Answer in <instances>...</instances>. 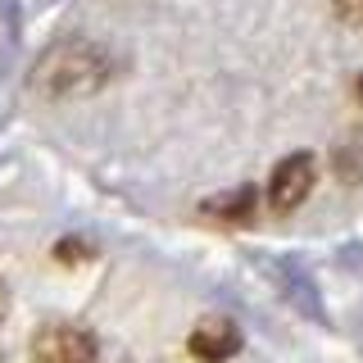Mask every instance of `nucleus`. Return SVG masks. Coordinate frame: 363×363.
<instances>
[{"mask_svg":"<svg viewBox=\"0 0 363 363\" xmlns=\"http://www.w3.org/2000/svg\"><path fill=\"white\" fill-rule=\"evenodd\" d=\"M336 173L345 182H359L363 177V145H350V150L336 155Z\"/></svg>","mask_w":363,"mask_h":363,"instance_id":"6","label":"nucleus"},{"mask_svg":"<svg viewBox=\"0 0 363 363\" xmlns=\"http://www.w3.org/2000/svg\"><path fill=\"white\" fill-rule=\"evenodd\" d=\"M100 363H128V359H123V354H109V350H105V359H100Z\"/></svg>","mask_w":363,"mask_h":363,"instance_id":"9","label":"nucleus"},{"mask_svg":"<svg viewBox=\"0 0 363 363\" xmlns=\"http://www.w3.org/2000/svg\"><path fill=\"white\" fill-rule=\"evenodd\" d=\"M241 350V327L232 318H204V323L191 332V354L204 363H223Z\"/></svg>","mask_w":363,"mask_h":363,"instance_id":"4","label":"nucleus"},{"mask_svg":"<svg viewBox=\"0 0 363 363\" xmlns=\"http://www.w3.org/2000/svg\"><path fill=\"white\" fill-rule=\"evenodd\" d=\"M336 14L350 23V28L363 32V0H336Z\"/></svg>","mask_w":363,"mask_h":363,"instance_id":"7","label":"nucleus"},{"mask_svg":"<svg viewBox=\"0 0 363 363\" xmlns=\"http://www.w3.org/2000/svg\"><path fill=\"white\" fill-rule=\"evenodd\" d=\"M105 345L77 323H45L32 336V363H100Z\"/></svg>","mask_w":363,"mask_h":363,"instance_id":"2","label":"nucleus"},{"mask_svg":"<svg viewBox=\"0 0 363 363\" xmlns=\"http://www.w3.org/2000/svg\"><path fill=\"white\" fill-rule=\"evenodd\" d=\"M109 77V55L91 41H64L32 68V86L41 96H82Z\"/></svg>","mask_w":363,"mask_h":363,"instance_id":"1","label":"nucleus"},{"mask_svg":"<svg viewBox=\"0 0 363 363\" xmlns=\"http://www.w3.org/2000/svg\"><path fill=\"white\" fill-rule=\"evenodd\" d=\"M255 200H259V191L241 186L232 200H213V204H204V209L218 213V218H227V223H250V218H255Z\"/></svg>","mask_w":363,"mask_h":363,"instance_id":"5","label":"nucleus"},{"mask_svg":"<svg viewBox=\"0 0 363 363\" xmlns=\"http://www.w3.org/2000/svg\"><path fill=\"white\" fill-rule=\"evenodd\" d=\"M5 313H9V291H5V281H0V323H5Z\"/></svg>","mask_w":363,"mask_h":363,"instance_id":"8","label":"nucleus"},{"mask_svg":"<svg viewBox=\"0 0 363 363\" xmlns=\"http://www.w3.org/2000/svg\"><path fill=\"white\" fill-rule=\"evenodd\" d=\"M313 177H318V164H313L309 150L281 159V164L272 168V182H268V204H272V213L300 209V204L309 200V191H313Z\"/></svg>","mask_w":363,"mask_h":363,"instance_id":"3","label":"nucleus"},{"mask_svg":"<svg viewBox=\"0 0 363 363\" xmlns=\"http://www.w3.org/2000/svg\"><path fill=\"white\" fill-rule=\"evenodd\" d=\"M359 82H363V77H359ZM359 91H363V86H359Z\"/></svg>","mask_w":363,"mask_h":363,"instance_id":"10","label":"nucleus"}]
</instances>
